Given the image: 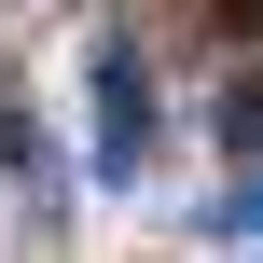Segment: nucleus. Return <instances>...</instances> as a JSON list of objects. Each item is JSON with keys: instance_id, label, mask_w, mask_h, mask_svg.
<instances>
[{"instance_id": "f257e3e1", "label": "nucleus", "mask_w": 263, "mask_h": 263, "mask_svg": "<svg viewBox=\"0 0 263 263\" xmlns=\"http://www.w3.org/2000/svg\"><path fill=\"white\" fill-rule=\"evenodd\" d=\"M153 166V55L125 28L83 42V180H139Z\"/></svg>"}, {"instance_id": "f03ea898", "label": "nucleus", "mask_w": 263, "mask_h": 263, "mask_svg": "<svg viewBox=\"0 0 263 263\" xmlns=\"http://www.w3.org/2000/svg\"><path fill=\"white\" fill-rule=\"evenodd\" d=\"M222 153H263V83H222Z\"/></svg>"}, {"instance_id": "7ed1b4c3", "label": "nucleus", "mask_w": 263, "mask_h": 263, "mask_svg": "<svg viewBox=\"0 0 263 263\" xmlns=\"http://www.w3.org/2000/svg\"><path fill=\"white\" fill-rule=\"evenodd\" d=\"M208 236H263V166L236 180V194H208Z\"/></svg>"}, {"instance_id": "20e7f679", "label": "nucleus", "mask_w": 263, "mask_h": 263, "mask_svg": "<svg viewBox=\"0 0 263 263\" xmlns=\"http://www.w3.org/2000/svg\"><path fill=\"white\" fill-rule=\"evenodd\" d=\"M236 263H263V250H236Z\"/></svg>"}]
</instances>
